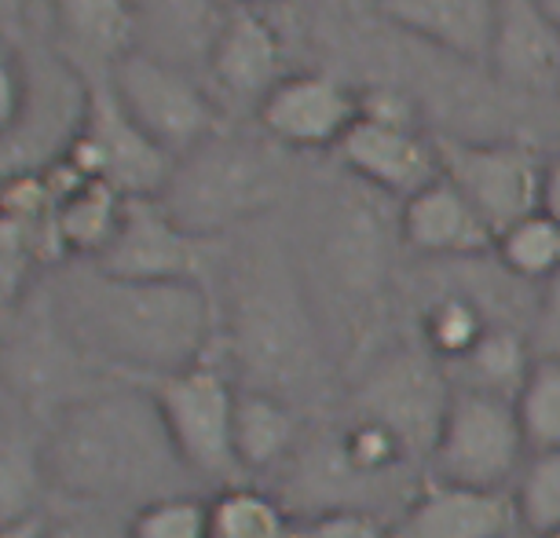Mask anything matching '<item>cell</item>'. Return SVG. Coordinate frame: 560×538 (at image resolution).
Here are the masks:
<instances>
[{
  "mask_svg": "<svg viewBox=\"0 0 560 538\" xmlns=\"http://www.w3.org/2000/svg\"><path fill=\"white\" fill-rule=\"evenodd\" d=\"M206 242L179 224L158 195L129 198L110 246L92 264L125 279H202Z\"/></svg>",
  "mask_w": 560,
  "mask_h": 538,
  "instance_id": "obj_14",
  "label": "cell"
},
{
  "mask_svg": "<svg viewBox=\"0 0 560 538\" xmlns=\"http://www.w3.org/2000/svg\"><path fill=\"white\" fill-rule=\"evenodd\" d=\"M388 195L355 179L326 198L319 217V268L326 282L345 301H374L385 290L393 271V253L399 235V213L388 220Z\"/></svg>",
  "mask_w": 560,
  "mask_h": 538,
  "instance_id": "obj_8",
  "label": "cell"
},
{
  "mask_svg": "<svg viewBox=\"0 0 560 538\" xmlns=\"http://www.w3.org/2000/svg\"><path fill=\"white\" fill-rule=\"evenodd\" d=\"M488 67L524 92H546L560 84V30L535 0H499Z\"/></svg>",
  "mask_w": 560,
  "mask_h": 538,
  "instance_id": "obj_20",
  "label": "cell"
},
{
  "mask_svg": "<svg viewBox=\"0 0 560 538\" xmlns=\"http://www.w3.org/2000/svg\"><path fill=\"white\" fill-rule=\"evenodd\" d=\"M62 59L84 78H107L125 51H132V0H51Z\"/></svg>",
  "mask_w": 560,
  "mask_h": 538,
  "instance_id": "obj_21",
  "label": "cell"
},
{
  "mask_svg": "<svg viewBox=\"0 0 560 538\" xmlns=\"http://www.w3.org/2000/svg\"><path fill=\"white\" fill-rule=\"evenodd\" d=\"M334 154L341 157L348 176L363 179L366 187L396 202L418 195L421 187L443 176L440 140L421 132L418 121L377 118V114L359 110L355 125L345 132Z\"/></svg>",
  "mask_w": 560,
  "mask_h": 538,
  "instance_id": "obj_12",
  "label": "cell"
},
{
  "mask_svg": "<svg viewBox=\"0 0 560 538\" xmlns=\"http://www.w3.org/2000/svg\"><path fill=\"white\" fill-rule=\"evenodd\" d=\"M301 440L298 407L282 396L260 393V388L238 385L235 396V451L242 469L264 472L282 466Z\"/></svg>",
  "mask_w": 560,
  "mask_h": 538,
  "instance_id": "obj_22",
  "label": "cell"
},
{
  "mask_svg": "<svg viewBox=\"0 0 560 538\" xmlns=\"http://www.w3.org/2000/svg\"><path fill=\"white\" fill-rule=\"evenodd\" d=\"M48 301L92 366L132 382L187 371L220 348V308L202 279H125L73 260Z\"/></svg>",
  "mask_w": 560,
  "mask_h": 538,
  "instance_id": "obj_1",
  "label": "cell"
},
{
  "mask_svg": "<svg viewBox=\"0 0 560 538\" xmlns=\"http://www.w3.org/2000/svg\"><path fill=\"white\" fill-rule=\"evenodd\" d=\"M103 524L107 521H73L70 527H51V538H125V531L114 535Z\"/></svg>",
  "mask_w": 560,
  "mask_h": 538,
  "instance_id": "obj_36",
  "label": "cell"
},
{
  "mask_svg": "<svg viewBox=\"0 0 560 538\" xmlns=\"http://www.w3.org/2000/svg\"><path fill=\"white\" fill-rule=\"evenodd\" d=\"M538 334L549 344L546 352L560 355V268L542 282V297H538Z\"/></svg>",
  "mask_w": 560,
  "mask_h": 538,
  "instance_id": "obj_33",
  "label": "cell"
},
{
  "mask_svg": "<svg viewBox=\"0 0 560 538\" xmlns=\"http://www.w3.org/2000/svg\"><path fill=\"white\" fill-rule=\"evenodd\" d=\"M527 440L510 396L454 385L440 436L432 443L429 477L469 488H510L527 461Z\"/></svg>",
  "mask_w": 560,
  "mask_h": 538,
  "instance_id": "obj_6",
  "label": "cell"
},
{
  "mask_svg": "<svg viewBox=\"0 0 560 538\" xmlns=\"http://www.w3.org/2000/svg\"><path fill=\"white\" fill-rule=\"evenodd\" d=\"M443 176L488 217L494 235L542 209L546 162L524 143L440 140Z\"/></svg>",
  "mask_w": 560,
  "mask_h": 538,
  "instance_id": "obj_11",
  "label": "cell"
},
{
  "mask_svg": "<svg viewBox=\"0 0 560 538\" xmlns=\"http://www.w3.org/2000/svg\"><path fill=\"white\" fill-rule=\"evenodd\" d=\"M359 110V92L323 70H304L287 73L257 103V121L287 151H337Z\"/></svg>",
  "mask_w": 560,
  "mask_h": 538,
  "instance_id": "obj_13",
  "label": "cell"
},
{
  "mask_svg": "<svg viewBox=\"0 0 560 538\" xmlns=\"http://www.w3.org/2000/svg\"><path fill=\"white\" fill-rule=\"evenodd\" d=\"M143 385L154 393L179 458L195 480L220 483V488L246 480L235 451L238 385H231V377L213 359H202L198 366L165 377H151Z\"/></svg>",
  "mask_w": 560,
  "mask_h": 538,
  "instance_id": "obj_5",
  "label": "cell"
},
{
  "mask_svg": "<svg viewBox=\"0 0 560 538\" xmlns=\"http://www.w3.org/2000/svg\"><path fill=\"white\" fill-rule=\"evenodd\" d=\"M451 396L454 377L440 355H432L425 344L396 348L359 377L352 414L382 421L407 443L410 455L429 458Z\"/></svg>",
  "mask_w": 560,
  "mask_h": 538,
  "instance_id": "obj_9",
  "label": "cell"
},
{
  "mask_svg": "<svg viewBox=\"0 0 560 538\" xmlns=\"http://www.w3.org/2000/svg\"><path fill=\"white\" fill-rule=\"evenodd\" d=\"M521 531L532 538H546L560 531V447L527 455L521 477L513 488Z\"/></svg>",
  "mask_w": 560,
  "mask_h": 538,
  "instance_id": "obj_30",
  "label": "cell"
},
{
  "mask_svg": "<svg viewBox=\"0 0 560 538\" xmlns=\"http://www.w3.org/2000/svg\"><path fill=\"white\" fill-rule=\"evenodd\" d=\"M48 483L45 472V443H37L19 421L4 425V451H0V516L34 513L37 491Z\"/></svg>",
  "mask_w": 560,
  "mask_h": 538,
  "instance_id": "obj_29",
  "label": "cell"
},
{
  "mask_svg": "<svg viewBox=\"0 0 560 538\" xmlns=\"http://www.w3.org/2000/svg\"><path fill=\"white\" fill-rule=\"evenodd\" d=\"M542 213L560 220V154L549 157L542 173Z\"/></svg>",
  "mask_w": 560,
  "mask_h": 538,
  "instance_id": "obj_35",
  "label": "cell"
},
{
  "mask_svg": "<svg viewBox=\"0 0 560 538\" xmlns=\"http://www.w3.org/2000/svg\"><path fill=\"white\" fill-rule=\"evenodd\" d=\"M290 538H393V527H385L374 513L355 505H330L312 513L308 521L293 524Z\"/></svg>",
  "mask_w": 560,
  "mask_h": 538,
  "instance_id": "obj_32",
  "label": "cell"
},
{
  "mask_svg": "<svg viewBox=\"0 0 560 538\" xmlns=\"http://www.w3.org/2000/svg\"><path fill=\"white\" fill-rule=\"evenodd\" d=\"M516 527L513 491L429 477L393 524V538H513Z\"/></svg>",
  "mask_w": 560,
  "mask_h": 538,
  "instance_id": "obj_15",
  "label": "cell"
},
{
  "mask_svg": "<svg viewBox=\"0 0 560 538\" xmlns=\"http://www.w3.org/2000/svg\"><path fill=\"white\" fill-rule=\"evenodd\" d=\"M535 4H538V8H542V12H546V19H549V23H553V26L560 30V0H535Z\"/></svg>",
  "mask_w": 560,
  "mask_h": 538,
  "instance_id": "obj_37",
  "label": "cell"
},
{
  "mask_svg": "<svg viewBox=\"0 0 560 538\" xmlns=\"http://www.w3.org/2000/svg\"><path fill=\"white\" fill-rule=\"evenodd\" d=\"M107 81L129 118L173 154V162L220 129V107L209 96V81L195 70L132 48L114 62Z\"/></svg>",
  "mask_w": 560,
  "mask_h": 538,
  "instance_id": "obj_7",
  "label": "cell"
},
{
  "mask_svg": "<svg viewBox=\"0 0 560 538\" xmlns=\"http://www.w3.org/2000/svg\"><path fill=\"white\" fill-rule=\"evenodd\" d=\"M282 78L287 73H282L279 30L253 4H235L213 45V56H209V89H220L224 96L257 107Z\"/></svg>",
  "mask_w": 560,
  "mask_h": 538,
  "instance_id": "obj_18",
  "label": "cell"
},
{
  "mask_svg": "<svg viewBox=\"0 0 560 538\" xmlns=\"http://www.w3.org/2000/svg\"><path fill=\"white\" fill-rule=\"evenodd\" d=\"M535 355L527 352V341L513 326H494L480 337V344L469 355L451 363V371H458L462 377L454 385H469V388H488V393L510 396L516 399L521 393L527 371H532Z\"/></svg>",
  "mask_w": 560,
  "mask_h": 538,
  "instance_id": "obj_24",
  "label": "cell"
},
{
  "mask_svg": "<svg viewBox=\"0 0 560 538\" xmlns=\"http://www.w3.org/2000/svg\"><path fill=\"white\" fill-rule=\"evenodd\" d=\"M0 538H51V521L40 510L12 516V521H4V531H0Z\"/></svg>",
  "mask_w": 560,
  "mask_h": 538,
  "instance_id": "obj_34",
  "label": "cell"
},
{
  "mask_svg": "<svg viewBox=\"0 0 560 538\" xmlns=\"http://www.w3.org/2000/svg\"><path fill=\"white\" fill-rule=\"evenodd\" d=\"M220 348L246 388L290 399L323 385V341L293 264L279 249L253 246L231 260L220 312Z\"/></svg>",
  "mask_w": 560,
  "mask_h": 538,
  "instance_id": "obj_3",
  "label": "cell"
},
{
  "mask_svg": "<svg viewBox=\"0 0 560 538\" xmlns=\"http://www.w3.org/2000/svg\"><path fill=\"white\" fill-rule=\"evenodd\" d=\"M59 157H67L81 176L107 179L129 198H154L173 173V154L129 118L107 78L89 81L84 118Z\"/></svg>",
  "mask_w": 560,
  "mask_h": 538,
  "instance_id": "obj_10",
  "label": "cell"
},
{
  "mask_svg": "<svg viewBox=\"0 0 560 538\" xmlns=\"http://www.w3.org/2000/svg\"><path fill=\"white\" fill-rule=\"evenodd\" d=\"M125 538H209V502L179 491L132 510Z\"/></svg>",
  "mask_w": 560,
  "mask_h": 538,
  "instance_id": "obj_31",
  "label": "cell"
},
{
  "mask_svg": "<svg viewBox=\"0 0 560 538\" xmlns=\"http://www.w3.org/2000/svg\"><path fill=\"white\" fill-rule=\"evenodd\" d=\"M40 443L48 483L73 502H132L140 510L179 494L191 477L154 393L132 377L62 404Z\"/></svg>",
  "mask_w": 560,
  "mask_h": 538,
  "instance_id": "obj_2",
  "label": "cell"
},
{
  "mask_svg": "<svg viewBox=\"0 0 560 538\" xmlns=\"http://www.w3.org/2000/svg\"><path fill=\"white\" fill-rule=\"evenodd\" d=\"M242 4H253V0H242Z\"/></svg>",
  "mask_w": 560,
  "mask_h": 538,
  "instance_id": "obj_39",
  "label": "cell"
},
{
  "mask_svg": "<svg viewBox=\"0 0 560 538\" xmlns=\"http://www.w3.org/2000/svg\"><path fill=\"white\" fill-rule=\"evenodd\" d=\"M293 521L279 502L264 491L220 488L209 502V538H290Z\"/></svg>",
  "mask_w": 560,
  "mask_h": 538,
  "instance_id": "obj_25",
  "label": "cell"
},
{
  "mask_svg": "<svg viewBox=\"0 0 560 538\" xmlns=\"http://www.w3.org/2000/svg\"><path fill=\"white\" fill-rule=\"evenodd\" d=\"M388 26L462 62H491L499 0H374Z\"/></svg>",
  "mask_w": 560,
  "mask_h": 538,
  "instance_id": "obj_19",
  "label": "cell"
},
{
  "mask_svg": "<svg viewBox=\"0 0 560 538\" xmlns=\"http://www.w3.org/2000/svg\"><path fill=\"white\" fill-rule=\"evenodd\" d=\"M516 418H521L527 451H557L560 447V355H535L521 393H516Z\"/></svg>",
  "mask_w": 560,
  "mask_h": 538,
  "instance_id": "obj_28",
  "label": "cell"
},
{
  "mask_svg": "<svg viewBox=\"0 0 560 538\" xmlns=\"http://www.w3.org/2000/svg\"><path fill=\"white\" fill-rule=\"evenodd\" d=\"M399 235L404 246L425 257H483L499 242L488 217L447 176L399 202Z\"/></svg>",
  "mask_w": 560,
  "mask_h": 538,
  "instance_id": "obj_16",
  "label": "cell"
},
{
  "mask_svg": "<svg viewBox=\"0 0 560 538\" xmlns=\"http://www.w3.org/2000/svg\"><path fill=\"white\" fill-rule=\"evenodd\" d=\"M494 257L516 279L546 282L560 268V220L542 213V209L521 217L516 224L499 231Z\"/></svg>",
  "mask_w": 560,
  "mask_h": 538,
  "instance_id": "obj_26",
  "label": "cell"
},
{
  "mask_svg": "<svg viewBox=\"0 0 560 538\" xmlns=\"http://www.w3.org/2000/svg\"><path fill=\"white\" fill-rule=\"evenodd\" d=\"M491 330V319L483 315L480 301L469 293H443L421 312V344L443 363H458L480 344V337Z\"/></svg>",
  "mask_w": 560,
  "mask_h": 538,
  "instance_id": "obj_27",
  "label": "cell"
},
{
  "mask_svg": "<svg viewBox=\"0 0 560 538\" xmlns=\"http://www.w3.org/2000/svg\"><path fill=\"white\" fill-rule=\"evenodd\" d=\"M125 202H129V195H121L107 179H84L73 191L56 198V231L62 257L96 260L121 224Z\"/></svg>",
  "mask_w": 560,
  "mask_h": 538,
  "instance_id": "obj_23",
  "label": "cell"
},
{
  "mask_svg": "<svg viewBox=\"0 0 560 538\" xmlns=\"http://www.w3.org/2000/svg\"><path fill=\"white\" fill-rule=\"evenodd\" d=\"M282 151L287 147L271 136H246L220 125L213 136L176 157L158 202L198 238L246 227L271 213L287 191Z\"/></svg>",
  "mask_w": 560,
  "mask_h": 538,
  "instance_id": "obj_4",
  "label": "cell"
},
{
  "mask_svg": "<svg viewBox=\"0 0 560 538\" xmlns=\"http://www.w3.org/2000/svg\"><path fill=\"white\" fill-rule=\"evenodd\" d=\"M546 538H560V531H553V535H546Z\"/></svg>",
  "mask_w": 560,
  "mask_h": 538,
  "instance_id": "obj_38",
  "label": "cell"
},
{
  "mask_svg": "<svg viewBox=\"0 0 560 538\" xmlns=\"http://www.w3.org/2000/svg\"><path fill=\"white\" fill-rule=\"evenodd\" d=\"M231 0H132V48L206 78Z\"/></svg>",
  "mask_w": 560,
  "mask_h": 538,
  "instance_id": "obj_17",
  "label": "cell"
}]
</instances>
